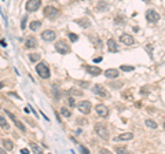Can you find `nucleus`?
<instances>
[{
  "instance_id": "f257e3e1",
  "label": "nucleus",
  "mask_w": 165,
  "mask_h": 154,
  "mask_svg": "<svg viewBox=\"0 0 165 154\" xmlns=\"http://www.w3.org/2000/svg\"><path fill=\"white\" fill-rule=\"evenodd\" d=\"M36 72H37V74H39L41 78H48L50 76H51V72H50V67L47 66V63L45 62H37V65H36Z\"/></svg>"
},
{
  "instance_id": "f03ea898",
  "label": "nucleus",
  "mask_w": 165,
  "mask_h": 154,
  "mask_svg": "<svg viewBox=\"0 0 165 154\" xmlns=\"http://www.w3.org/2000/svg\"><path fill=\"white\" fill-rule=\"evenodd\" d=\"M92 92L95 94V95L101 96V98H105V99H109L110 98V94L105 90V87H102L101 84H95V85L92 87Z\"/></svg>"
},
{
  "instance_id": "7ed1b4c3",
  "label": "nucleus",
  "mask_w": 165,
  "mask_h": 154,
  "mask_svg": "<svg viewBox=\"0 0 165 154\" xmlns=\"http://www.w3.org/2000/svg\"><path fill=\"white\" fill-rule=\"evenodd\" d=\"M95 132H96V135L101 138V139L109 140V131H107V128L105 127V125L96 124L95 125Z\"/></svg>"
},
{
  "instance_id": "20e7f679",
  "label": "nucleus",
  "mask_w": 165,
  "mask_h": 154,
  "mask_svg": "<svg viewBox=\"0 0 165 154\" xmlns=\"http://www.w3.org/2000/svg\"><path fill=\"white\" fill-rule=\"evenodd\" d=\"M55 50H57L59 54H62V55L70 52V47H69V44L66 43V41H63V40H59V41L55 43Z\"/></svg>"
},
{
  "instance_id": "39448f33",
  "label": "nucleus",
  "mask_w": 165,
  "mask_h": 154,
  "mask_svg": "<svg viewBox=\"0 0 165 154\" xmlns=\"http://www.w3.org/2000/svg\"><path fill=\"white\" fill-rule=\"evenodd\" d=\"M40 6H41V0H28L25 8H26L28 13H34V11H37L40 8Z\"/></svg>"
},
{
  "instance_id": "423d86ee",
  "label": "nucleus",
  "mask_w": 165,
  "mask_h": 154,
  "mask_svg": "<svg viewBox=\"0 0 165 154\" xmlns=\"http://www.w3.org/2000/svg\"><path fill=\"white\" fill-rule=\"evenodd\" d=\"M44 15L50 19H54L59 15V10L52 6H47V7H44Z\"/></svg>"
},
{
  "instance_id": "0eeeda50",
  "label": "nucleus",
  "mask_w": 165,
  "mask_h": 154,
  "mask_svg": "<svg viewBox=\"0 0 165 154\" xmlns=\"http://www.w3.org/2000/svg\"><path fill=\"white\" fill-rule=\"evenodd\" d=\"M146 19L150 22V24H155L160 21V14L155 11V10H147L146 11Z\"/></svg>"
},
{
  "instance_id": "6e6552de",
  "label": "nucleus",
  "mask_w": 165,
  "mask_h": 154,
  "mask_svg": "<svg viewBox=\"0 0 165 154\" xmlns=\"http://www.w3.org/2000/svg\"><path fill=\"white\" fill-rule=\"evenodd\" d=\"M77 109L81 111L82 114H88V113L91 111V109H92V105H91L89 101H81L77 105Z\"/></svg>"
},
{
  "instance_id": "1a4fd4ad",
  "label": "nucleus",
  "mask_w": 165,
  "mask_h": 154,
  "mask_svg": "<svg viewBox=\"0 0 165 154\" xmlns=\"http://www.w3.org/2000/svg\"><path fill=\"white\" fill-rule=\"evenodd\" d=\"M41 38L45 40V41H54L55 38H57V33L54 32V30H44L43 33H41Z\"/></svg>"
},
{
  "instance_id": "9d476101",
  "label": "nucleus",
  "mask_w": 165,
  "mask_h": 154,
  "mask_svg": "<svg viewBox=\"0 0 165 154\" xmlns=\"http://www.w3.org/2000/svg\"><path fill=\"white\" fill-rule=\"evenodd\" d=\"M95 111H96L98 116H101V117H106L109 114V109H107V106L102 105V103H99V105L95 106Z\"/></svg>"
},
{
  "instance_id": "9b49d317",
  "label": "nucleus",
  "mask_w": 165,
  "mask_h": 154,
  "mask_svg": "<svg viewBox=\"0 0 165 154\" xmlns=\"http://www.w3.org/2000/svg\"><path fill=\"white\" fill-rule=\"evenodd\" d=\"M120 41H121L122 44H125V46H132V44L135 43V38L132 37L131 34L128 33H124L120 36Z\"/></svg>"
},
{
  "instance_id": "f8f14e48",
  "label": "nucleus",
  "mask_w": 165,
  "mask_h": 154,
  "mask_svg": "<svg viewBox=\"0 0 165 154\" xmlns=\"http://www.w3.org/2000/svg\"><path fill=\"white\" fill-rule=\"evenodd\" d=\"M6 114H7V116H8V117L11 118V120L14 121V124L17 125L18 128H20V131H22V132H25V131H26V127H25V125L22 124V123H21V121L18 120V118H17V117H15L13 113H10V111H6Z\"/></svg>"
},
{
  "instance_id": "ddd939ff",
  "label": "nucleus",
  "mask_w": 165,
  "mask_h": 154,
  "mask_svg": "<svg viewBox=\"0 0 165 154\" xmlns=\"http://www.w3.org/2000/svg\"><path fill=\"white\" fill-rule=\"evenodd\" d=\"M85 69H87V72L91 74V76H99L101 73H102V70H101V67L98 66H92V65H87L85 66Z\"/></svg>"
},
{
  "instance_id": "4468645a",
  "label": "nucleus",
  "mask_w": 165,
  "mask_h": 154,
  "mask_svg": "<svg viewBox=\"0 0 165 154\" xmlns=\"http://www.w3.org/2000/svg\"><path fill=\"white\" fill-rule=\"evenodd\" d=\"M36 46H37V40H36V37H33V36L26 37V40H25V47L26 48H34Z\"/></svg>"
},
{
  "instance_id": "2eb2a0df",
  "label": "nucleus",
  "mask_w": 165,
  "mask_h": 154,
  "mask_svg": "<svg viewBox=\"0 0 165 154\" xmlns=\"http://www.w3.org/2000/svg\"><path fill=\"white\" fill-rule=\"evenodd\" d=\"M106 44H107V48H109L110 52H117V51H118V46H117L114 38H109Z\"/></svg>"
},
{
  "instance_id": "dca6fc26",
  "label": "nucleus",
  "mask_w": 165,
  "mask_h": 154,
  "mask_svg": "<svg viewBox=\"0 0 165 154\" xmlns=\"http://www.w3.org/2000/svg\"><path fill=\"white\" fill-rule=\"evenodd\" d=\"M118 76H120V72L117 69H107V70H105V77H107V78H117Z\"/></svg>"
},
{
  "instance_id": "f3484780",
  "label": "nucleus",
  "mask_w": 165,
  "mask_h": 154,
  "mask_svg": "<svg viewBox=\"0 0 165 154\" xmlns=\"http://www.w3.org/2000/svg\"><path fill=\"white\" fill-rule=\"evenodd\" d=\"M132 138H134V134H132V132H125V134H120V135H118L116 139H114V142H116V140L125 142V140H131Z\"/></svg>"
},
{
  "instance_id": "a211bd4d",
  "label": "nucleus",
  "mask_w": 165,
  "mask_h": 154,
  "mask_svg": "<svg viewBox=\"0 0 165 154\" xmlns=\"http://www.w3.org/2000/svg\"><path fill=\"white\" fill-rule=\"evenodd\" d=\"M76 24L80 25V26H81V28H84V29H87V28H89V26H91V22L88 21V18H80V19H76Z\"/></svg>"
},
{
  "instance_id": "6ab92c4d",
  "label": "nucleus",
  "mask_w": 165,
  "mask_h": 154,
  "mask_svg": "<svg viewBox=\"0 0 165 154\" xmlns=\"http://www.w3.org/2000/svg\"><path fill=\"white\" fill-rule=\"evenodd\" d=\"M1 143H3V147H4L7 151H10V150L14 149V142L11 139H3L1 140Z\"/></svg>"
},
{
  "instance_id": "aec40b11",
  "label": "nucleus",
  "mask_w": 165,
  "mask_h": 154,
  "mask_svg": "<svg viewBox=\"0 0 165 154\" xmlns=\"http://www.w3.org/2000/svg\"><path fill=\"white\" fill-rule=\"evenodd\" d=\"M107 8H109V4H107L106 1H103V0L98 1V6H96V10H98V11H106Z\"/></svg>"
},
{
  "instance_id": "412c9836",
  "label": "nucleus",
  "mask_w": 165,
  "mask_h": 154,
  "mask_svg": "<svg viewBox=\"0 0 165 154\" xmlns=\"http://www.w3.org/2000/svg\"><path fill=\"white\" fill-rule=\"evenodd\" d=\"M145 124H146V127H147V128H151V130H155V128L158 127V124H157L154 120H150V118H149V120H146Z\"/></svg>"
},
{
  "instance_id": "4be33fe9",
  "label": "nucleus",
  "mask_w": 165,
  "mask_h": 154,
  "mask_svg": "<svg viewBox=\"0 0 165 154\" xmlns=\"http://www.w3.org/2000/svg\"><path fill=\"white\" fill-rule=\"evenodd\" d=\"M40 26H41V22H40V21H32V22L29 24L30 30H33V32H34V30H37Z\"/></svg>"
},
{
  "instance_id": "5701e85b",
  "label": "nucleus",
  "mask_w": 165,
  "mask_h": 154,
  "mask_svg": "<svg viewBox=\"0 0 165 154\" xmlns=\"http://www.w3.org/2000/svg\"><path fill=\"white\" fill-rule=\"evenodd\" d=\"M40 58H41V55H40V54H37V52L29 54V59L32 61V62H39Z\"/></svg>"
},
{
  "instance_id": "b1692460",
  "label": "nucleus",
  "mask_w": 165,
  "mask_h": 154,
  "mask_svg": "<svg viewBox=\"0 0 165 154\" xmlns=\"http://www.w3.org/2000/svg\"><path fill=\"white\" fill-rule=\"evenodd\" d=\"M0 127H3L4 130H10V125H8L7 120H6L4 117H1V116H0Z\"/></svg>"
},
{
  "instance_id": "393cba45",
  "label": "nucleus",
  "mask_w": 165,
  "mask_h": 154,
  "mask_svg": "<svg viewBox=\"0 0 165 154\" xmlns=\"http://www.w3.org/2000/svg\"><path fill=\"white\" fill-rule=\"evenodd\" d=\"M61 114H62L63 117H70V116H72V111L69 110L68 107H61Z\"/></svg>"
},
{
  "instance_id": "a878e982",
  "label": "nucleus",
  "mask_w": 165,
  "mask_h": 154,
  "mask_svg": "<svg viewBox=\"0 0 165 154\" xmlns=\"http://www.w3.org/2000/svg\"><path fill=\"white\" fill-rule=\"evenodd\" d=\"M30 147H32V150H33V153H41V149H40L37 144L34 143V142H30Z\"/></svg>"
},
{
  "instance_id": "bb28decb",
  "label": "nucleus",
  "mask_w": 165,
  "mask_h": 154,
  "mask_svg": "<svg viewBox=\"0 0 165 154\" xmlns=\"http://www.w3.org/2000/svg\"><path fill=\"white\" fill-rule=\"evenodd\" d=\"M120 69H121V70H124V72H132L135 67H134V66H128V65H121V66H120Z\"/></svg>"
},
{
  "instance_id": "cd10ccee",
  "label": "nucleus",
  "mask_w": 165,
  "mask_h": 154,
  "mask_svg": "<svg viewBox=\"0 0 165 154\" xmlns=\"http://www.w3.org/2000/svg\"><path fill=\"white\" fill-rule=\"evenodd\" d=\"M114 22H116L117 25L124 24V17H122V15H120V17H116V18H114Z\"/></svg>"
},
{
  "instance_id": "c85d7f7f",
  "label": "nucleus",
  "mask_w": 165,
  "mask_h": 154,
  "mask_svg": "<svg viewBox=\"0 0 165 154\" xmlns=\"http://www.w3.org/2000/svg\"><path fill=\"white\" fill-rule=\"evenodd\" d=\"M69 94H72V95H82V91H78V90H74V88H72V90H69Z\"/></svg>"
},
{
  "instance_id": "c756f323",
  "label": "nucleus",
  "mask_w": 165,
  "mask_h": 154,
  "mask_svg": "<svg viewBox=\"0 0 165 154\" xmlns=\"http://www.w3.org/2000/svg\"><path fill=\"white\" fill-rule=\"evenodd\" d=\"M68 36H69V38H70V41H77L78 40V36L74 33H69Z\"/></svg>"
},
{
  "instance_id": "7c9ffc66",
  "label": "nucleus",
  "mask_w": 165,
  "mask_h": 154,
  "mask_svg": "<svg viewBox=\"0 0 165 154\" xmlns=\"http://www.w3.org/2000/svg\"><path fill=\"white\" fill-rule=\"evenodd\" d=\"M26 21H28V15H25L24 18H22V22H21V29L26 28Z\"/></svg>"
},
{
  "instance_id": "2f4dec72",
  "label": "nucleus",
  "mask_w": 165,
  "mask_h": 154,
  "mask_svg": "<svg viewBox=\"0 0 165 154\" xmlns=\"http://www.w3.org/2000/svg\"><path fill=\"white\" fill-rule=\"evenodd\" d=\"M116 153H127V149L125 147H116Z\"/></svg>"
},
{
  "instance_id": "473e14b6",
  "label": "nucleus",
  "mask_w": 165,
  "mask_h": 154,
  "mask_svg": "<svg viewBox=\"0 0 165 154\" xmlns=\"http://www.w3.org/2000/svg\"><path fill=\"white\" fill-rule=\"evenodd\" d=\"M77 124H78V125L87 124V120H85V118H81V117H80V118H77Z\"/></svg>"
},
{
  "instance_id": "72a5a7b5",
  "label": "nucleus",
  "mask_w": 165,
  "mask_h": 154,
  "mask_svg": "<svg viewBox=\"0 0 165 154\" xmlns=\"http://www.w3.org/2000/svg\"><path fill=\"white\" fill-rule=\"evenodd\" d=\"M110 85H112L113 88H120V87L122 85V83H112Z\"/></svg>"
},
{
  "instance_id": "f704fd0d",
  "label": "nucleus",
  "mask_w": 165,
  "mask_h": 154,
  "mask_svg": "<svg viewBox=\"0 0 165 154\" xmlns=\"http://www.w3.org/2000/svg\"><path fill=\"white\" fill-rule=\"evenodd\" d=\"M68 103H69V105H70V106H72V107H73V106H74V105H76V102H74V99H73V96H72V98H69V99H68Z\"/></svg>"
},
{
  "instance_id": "c9c22d12",
  "label": "nucleus",
  "mask_w": 165,
  "mask_h": 154,
  "mask_svg": "<svg viewBox=\"0 0 165 154\" xmlns=\"http://www.w3.org/2000/svg\"><path fill=\"white\" fill-rule=\"evenodd\" d=\"M80 150H81L82 153H85V154H88V153H89V150H88L87 147H84V146H80Z\"/></svg>"
},
{
  "instance_id": "e433bc0d",
  "label": "nucleus",
  "mask_w": 165,
  "mask_h": 154,
  "mask_svg": "<svg viewBox=\"0 0 165 154\" xmlns=\"http://www.w3.org/2000/svg\"><path fill=\"white\" fill-rule=\"evenodd\" d=\"M8 95H11V96H15V98H17V99H21L20 96L17 95V94H14V92H8Z\"/></svg>"
},
{
  "instance_id": "4c0bfd02",
  "label": "nucleus",
  "mask_w": 165,
  "mask_h": 154,
  "mask_svg": "<svg viewBox=\"0 0 165 154\" xmlns=\"http://www.w3.org/2000/svg\"><path fill=\"white\" fill-rule=\"evenodd\" d=\"M21 153H22V154H28V153H30V151L28 149H22V150H21Z\"/></svg>"
},
{
  "instance_id": "58836bf2",
  "label": "nucleus",
  "mask_w": 165,
  "mask_h": 154,
  "mask_svg": "<svg viewBox=\"0 0 165 154\" xmlns=\"http://www.w3.org/2000/svg\"><path fill=\"white\" fill-rule=\"evenodd\" d=\"M101 61H102V58H101V57H99V58H95V59H94V62H95V63H99Z\"/></svg>"
},
{
  "instance_id": "ea45409f",
  "label": "nucleus",
  "mask_w": 165,
  "mask_h": 154,
  "mask_svg": "<svg viewBox=\"0 0 165 154\" xmlns=\"http://www.w3.org/2000/svg\"><path fill=\"white\" fill-rule=\"evenodd\" d=\"M6 151H7V150H6L4 147H0V154H4Z\"/></svg>"
},
{
  "instance_id": "a19ab883",
  "label": "nucleus",
  "mask_w": 165,
  "mask_h": 154,
  "mask_svg": "<svg viewBox=\"0 0 165 154\" xmlns=\"http://www.w3.org/2000/svg\"><path fill=\"white\" fill-rule=\"evenodd\" d=\"M0 44H1V46H3V47H6V46H7V43H6L4 40H0Z\"/></svg>"
},
{
  "instance_id": "79ce46f5",
  "label": "nucleus",
  "mask_w": 165,
  "mask_h": 154,
  "mask_svg": "<svg viewBox=\"0 0 165 154\" xmlns=\"http://www.w3.org/2000/svg\"><path fill=\"white\" fill-rule=\"evenodd\" d=\"M101 153H110V151H109V150H107V149H102V150H101Z\"/></svg>"
},
{
  "instance_id": "37998d69",
  "label": "nucleus",
  "mask_w": 165,
  "mask_h": 154,
  "mask_svg": "<svg viewBox=\"0 0 165 154\" xmlns=\"http://www.w3.org/2000/svg\"><path fill=\"white\" fill-rule=\"evenodd\" d=\"M3 87H4V84H3V83L0 81V90H1V88H3Z\"/></svg>"
},
{
  "instance_id": "c03bdc74",
  "label": "nucleus",
  "mask_w": 165,
  "mask_h": 154,
  "mask_svg": "<svg viewBox=\"0 0 165 154\" xmlns=\"http://www.w3.org/2000/svg\"><path fill=\"white\" fill-rule=\"evenodd\" d=\"M142 1H145V3H149V1H150V0H142Z\"/></svg>"
},
{
  "instance_id": "a18cd8bd",
  "label": "nucleus",
  "mask_w": 165,
  "mask_h": 154,
  "mask_svg": "<svg viewBox=\"0 0 165 154\" xmlns=\"http://www.w3.org/2000/svg\"><path fill=\"white\" fill-rule=\"evenodd\" d=\"M164 128H165V123H164Z\"/></svg>"
}]
</instances>
